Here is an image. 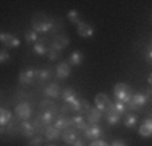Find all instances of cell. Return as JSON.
<instances>
[{
	"mask_svg": "<svg viewBox=\"0 0 152 146\" xmlns=\"http://www.w3.org/2000/svg\"><path fill=\"white\" fill-rule=\"evenodd\" d=\"M31 26L37 32H49L57 29V21L45 13H34L31 18Z\"/></svg>",
	"mask_w": 152,
	"mask_h": 146,
	"instance_id": "1",
	"label": "cell"
},
{
	"mask_svg": "<svg viewBox=\"0 0 152 146\" xmlns=\"http://www.w3.org/2000/svg\"><path fill=\"white\" fill-rule=\"evenodd\" d=\"M113 94H115V99L120 101V102H125L126 105H128V102L131 101L133 97V89L129 85H126V83H117V85L113 86Z\"/></svg>",
	"mask_w": 152,
	"mask_h": 146,
	"instance_id": "2",
	"label": "cell"
},
{
	"mask_svg": "<svg viewBox=\"0 0 152 146\" xmlns=\"http://www.w3.org/2000/svg\"><path fill=\"white\" fill-rule=\"evenodd\" d=\"M0 42H2V46L8 47V49H18V47L21 46V39L15 36L13 32H2L0 34Z\"/></svg>",
	"mask_w": 152,
	"mask_h": 146,
	"instance_id": "3",
	"label": "cell"
},
{
	"mask_svg": "<svg viewBox=\"0 0 152 146\" xmlns=\"http://www.w3.org/2000/svg\"><path fill=\"white\" fill-rule=\"evenodd\" d=\"M147 102H149V99H147V96L144 93H134L131 97V101L128 102V109H131V111H139V109H142Z\"/></svg>",
	"mask_w": 152,
	"mask_h": 146,
	"instance_id": "4",
	"label": "cell"
},
{
	"mask_svg": "<svg viewBox=\"0 0 152 146\" xmlns=\"http://www.w3.org/2000/svg\"><path fill=\"white\" fill-rule=\"evenodd\" d=\"M15 114L16 117L23 122V120H28V119H31V115H32V109H31V105L28 104V102H18L16 104V107H15Z\"/></svg>",
	"mask_w": 152,
	"mask_h": 146,
	"instance_id": "5",
	"label": "cell"
},
{
	"mask_svg": "<svg viewBox=\"0 0 152 146\" xmlns=\"http://www.w3.org/2000/svg\"><path fill=\"white\" fill-rule=\"evenodd\" d=\"M83 135H84V138H88V140H100V136L104 135V130L102 127L99 125H89L88 128L83 131Z\"/></svg>",
	"mask_w": 152,
	"mask_h": 146,
	"instance_id": "6",
	"label": "cell"
},
{
	"mask_svg": "<svg viewBox=\"0 0 152 146\" xmlns=\"http://www.w3.org/2000/svg\"><path fill=\"white\" fill-rule=\"evenodd\" d=\"M20 83L21 85H31L32 81H34V78H37V70H34V68H26V70H23L20 73Z\"/></svg>",
	"mask_w": 152,
	"mask_h": 146,
	"instance_id": "7",
	"label": "cell"
},
{
	"mask_svg": "<svg viewBox=\"0 0 152 146\" xmlns=\"http://www.w3.org/2000/svg\"><path fill=\"white\" fill-rule=\"evenodd\" d=\"M68 44H70V39L66 38V36H53L52 39V44H50V49H55L61 52V50L65 49V47H68Z\"/></svg>",
	"mask_w": 152,
	"mask_h": 146,
	"instance_id": "8",
	"label": "cell"
},
{
	"mask_svg": "<svg viewBox=\"0 0 152 146\" xmlns=\"http://www.w3.org/2000/svg\"><path fill=\"white\" fill-rule=\"evenodd\" d=\"M36 130H37V128L34 127V123L28 122V120H23L21 125H20V131H21V135H23L24 138H34Z\"/></svg>",
	"mask_w": 152,
	"mask_h": 146,
	"instance_id": "9",
	"label": "cell"
},
{
	"mask_svg": "<svg viewBox=\"0 0 152 146\" xmlns=\"http://www.w3.org/2000/svg\"><path fill=\"white\" fill-rule=\"evenodd\" d=\"M55 75H57V78H60V80H66L68 76L71 75V65L68 63V62H60V63L57 65Z\"/></svg>",
	"mask_w": 152,
	"mask_h": 146,
	"instance_id": "10",
	"label": "cell"
},
{
	"mask_svg": "<svg viewBox=\"0 0 152 146\" xmlns=\"http://www.w3.org/2000/svg\"><path fill=\"white\" fill-rule=\"evenodd\" d=\"M94 102H96V107L99 109V111H102V112H105L107 109H108V105L112 104L105 93H99L96 96V99H94Z\"/></svg>",
	"mask_w": 152,
	"mask_h": 146,
	"instance_id": "11",
	"label": "cell"
},
{
	"mask_svg": "<svg viewBox=\"0 0 152 146\" xmlns=\"http://www.w3.org/2000/svg\"><path fill=\"white\" fill-rule=\"evenodd\" d=\"M61 140H63L66 145H73L75 141H78L79 138H78V133H76L75 127H70V128L61 131Z\"/></svg>",
	"mask_w": 152,
	"mask_h": 146,
	"instance_id": "12",
	"label": "cell"
},
{
	"mask_svg": "<svg viewBox=\"0 0 152 146\" xmlns=\"http://www.w3.org/2000/svg\"><path fill=\"white\" fill-rule=\"evenodd\" d=\"M102 115H104L102 111H99L97 107H91V111L86 114V120H88L91 125H97V123L102 120Z\"/></svg>",
	"mask_w": 152,
	"mask_h": 146,
	"instance_id": "13",
	"label": "cell"
},
{
	"mask_svg": "<svg viewBox=\"0 0 152 146\" xmlns=\"http://www.w3.org/2000/svg\"><path fill=\"white\" fill-rule=\"evenodd\" d=\"M76 28H78L76 31H78V34L81 36V38H91V36L94 34V26H92L91 23L81 21V23H79Z\"/></svg>",
	"mask_w": 152,
	"mask_h": 146,
	"instance_id": "14",
	"label": "cell"
},
{
	"mask_svg": "<svg viewBox=\"0 0 152 146\" xmlns=\"http://www.w3.org/2000/svg\"><path fill=\"white\" fill-rule=\"evenodd\" d=\"M61 99H63L65 104H71L73 101L78 99V96H76V89L71 86H66L61 89Z\"/></svg>",
	"mask_w": 152,
	"mask_h": 146,
	"instance_id": "15",
	"label": "cell"
},
{
	"mask_svg": "<svg viewBox=\"0 0 152 146\" xmlns=\"http://www.w3.org/2000/svg\"><path fill=\"white\" fill-rule=\"evenodd\" d=\"M137 133H139V136H142V138H152V119L144 120V122L141 123Z\"/></svg>",
	"mask_w": 152,
	"mask_h": 146,
	"instance_id": "16",
	"label": "cell"
},
{
	"mask_svg": "<svg viewBox=\"0 0 152 146\" xmlns=\"http://www.w3.org/2000/svg\"><path fill=\"white\" fill-rule=\"evenodd\" d=\"M53 125L63 131V130L70 128V127H73V120L68 119V117H65L63 114H61V115H58V117H55V123H53Z\"/></svg>",
	"mask_w": 152,
	"mask_h": 146,
	"instance_id": "17",
	"label": "cell"
},
{
	"mask_svg": "<svg viewBox=\"0 0 152 146\" xmlns=\"http://www.w3.org/2000/svg\"><path fill=\"white\" fill-rule=\"evenodd\" d=\"M44 135H45V138L49 141H53V140H58V138H61V130L57 128L55 125H49V127H45Z\"/></svg>",
	"mask_w": 152,
	"mask_h": 146,
	"instance_id": "18",
	"label": "cell"
},
{
	"mask_svg": "<svg viewBox=\"0 0 152 146\" xmlns=\"http://www.w3.org/2000/svg\"><path fill=\"white\" fill-rule=\"evenodd\" d=\"M83 60H84V55H83L81 50H73V52L70 54V57H68V63L71 65V67H79V65L83 63Z\"/></svg>",
	"mask_w": 152,
	"mask_h": 146,
	"instance_id": "19",
	"label": "cell"
},
{
	"mask_svg": "<svg viewBox=\"0 0 152 146\" xmlns=\"http://www.w3.org/2000/svg\"><path fill=\"white\" fill-rule=\"evenodd\" d=\"M13 120V114L10 109H5L2 107V111H0V125H2V128H5L7 125H10Z\"/></svg>",
	"mask_w": 152,
	"mask_h": 146,
	"instance_id": "20",
	"label": "cell"
},
{
	"mask_svg": "<svg viewBox=\"0 0 152 146\" xmlns=\"http://www.w3.org/2000/svg\"><path fill=\"white\" fill-rule=\"evenodd\" d=\"M39 120H41V123L44 127H49V125H52V122H55V115H53V112L52 111H45V112H42L41 115L37 117Z\"/></svg>",
	"mask_w": 152,
	"mask_h": 146,
	"instance_id": "21",
	"label": "cell"
},
{
	"mask_svg": "<svg viewBox=\"0 0 152 146\" xmlns=\"http://www.w3.org/2000/svg\"><path fill=\"white\" fill-rule=\"evenodd\" d=\"M71 120H73V127H75L76 130H81V131H84V130L89 127V125H88V120H86L83 115H75Z\"/></svg>",
	"mask_w": 152,
	"mask_h": 146,
	"instance_id": "22",
	"label": "cell"
},
{
	"mask_svg": "<svg viewBox=\"0 0 152 146\" xmlns=\"http://www.w3.org/2000/svg\"><path fill=\"white\" fill-rule=\"evenodd\" d=\"M44 93L47 94V96H50V97H60L61 96V91H60L58 83H50V85L45 88Z\"/></svg>",
	"mask_w": 152,
	"mask_h": 146,
	"instance_id": "23",
	"label": "cell"
},
{
	"mask_svg": "<svg viewBox=\"0 0 152 146\" xmlns=\"http://www.w3.org/2000/svg\"><path fill=\"white\" fill-rule=\"evenodd\" d=\"M32 50H34L36 55H47L50 50V47L45 46V42H42L41 39H39V42H36L34 46H32Z\"/></svg>",
	"mask_w": 152,
	"mask_h": 146,
	"instance_id": "24",
	"label": "cell"
},
{
	"mask_svg": "<svg viewBox=\"0 0 152 146\" xmlns=\"http://www.w3.org/2000/svg\"><path fill=\"white\" fill-rule=\"evenodd\" d=\"M39 39H41V38H39V32L34 31V29L24 32V42H26V44H32V46H34L36 42H39Z\"/></svg>",
	"mask_w": 152,
	"mask_h": 146,
	"instance_id": "25",
	"label": "cell"
},
{
	"mask_svg": "<svg viewBox=\"0 0 152 146\" xmlns=\"http://www.w3.org/2000/svg\"><path fill=\"white\" fill-rule=\"evenodd\" d=\"M137 122H139V119H137L136 114H126L125 120H123V123H125L126 128H134V127L137 125Z\"/></svg>",
	"mask_w": 152,
	"mask_h": 146,
	"instance_id": "26",
	"label": "cell"
},
{
	"mask_svg": "<svg viewBox=\"0 0 152 146\" xmlns=\"http://www.w3.org/2000/svg\"><path fill=\"white\" fill-rule=\"evenodd\" d=\"M52 70L50 68H39L37 70V80L41 83H44V81H49L50 78H52Z\"/></svg>",
	"mask_w": 152,
	"mask_h": 146,
	"instance_id": "27",
	"label": "cell"
},
{
	"mask_svg": "<svg viewBox=\"0 0 152 146\" xmlns=\"http://www.w3.org/2000/svg\"><path fill=\"white\" fill-rule=\"evenodd\" d=\"M66 16H68V20H70L71 23H76V26L81 23V20H79V12H78V10H70Z\"/></svg>",
	"mask_w": 152,
	"mask_h": 146,
	"instance_id": "28",
	"label": "cell"
},
{
	"mask_svg": "<svg viewBox=\"0 0 152 146\" xmlns=\"http://www.w3.org/2000/svg\"><path fill=\"white\" fill-rule=\"evenodd\" d=\"M107 123L108 125H118V122H120V119H121V115H118V114H107Z\"/></svg>",
	"mask_w": 152,
	"mask_h": 146,
	"instance_id": "29",
	"label": "cell"
},
{
	"mask_svg": "<svg viewBox=\"0 0 152 146\" xmlns=\"http://www.w3.org/2000/svg\"><path fill=\"white\" fill-rule=\"evenodd\" d=\"M0 62H2V65L8 63V62H12V55H10V52L3 47L2 50H0Z\"/></svg>",
	"mask_w": 152,
	"mask_h": 146,
	"instance_id": "30",
	"label": "cell"
},
{
	"mask_svg": "<svg viewBox=\"0 0 152 146\" xmlns=\"http://www.w3.org/2000/svg\"><path fill=\"white\" fill-rule=\"evenodd\" d=\"M70 105V111H73V112H81L83 111V107H81V99H76L73 101L71 104H68Z\"/></svg>",
	"mask_w": 152,
	"mask_h": 146,
	"instance_id": "31",
	"label": "cell"
},
{
	"mask_svg": "<svg viewBox=\"0 0 152 146\" xmlns=\"http://www.w3.org/2000/svg\"><path fill=\"white\" fill-rule=\"evenodd\" d=\"M42 143H44V138L42 136H34V138H31L29 146H42Z\"/></svg>",
	"mask_w": 152,
	"mask_h": 146,
	"instance_id": "32",
	"label": "cell"
},
{
	"mask_svg": "<svg viewBox=\"0 0 152 146\" xmlns=\"http://www.w3.org/2000/svg\"><path fill=\"white\" fill-rule=\"evenodd\" d=\"M60 54H61V52H58V50L50 49V50H49V58H50V60H58V58H60Z\"/></svg>",
	"mask_w": 152,
	"mask_h": 146,
	"instance_id": "33",
	"label": "cell"
},
{
	"mask_svg": "<svg viewBox=\"0 0 152 146\" xmlns=\"http://www.w3.org/2000/svg\"><path fill=\"white\" fill-rule=\"evenodd\" d=\"M81 107H83V111H86V114H88V112L91 111V104H89V101L81 99Z\"/></svg>",
	"mask_w": 152,
	"mask_h": 146,
	"instance_id": "34",
	"label": "cell"
},
{
	"mask_svg": "<svg viewBox=\"0 0 152 146\" xmlns=\"http://www.w3.org/2000/svg\"><path fill=\"white\" fill-rule=\"evenodd\" d=\"M110 146H128V143L118 138V140H113V141H112V145H110Z\"/></svg>",
	"mask_w": 152,
	"mask_h": 146,
	"instance_id": "35",
	"label": "cell"
},
{
	"mask_svg": "<svg viewBox=\"0 0 152 146\" xmlns=\"http://www.w3.org/2000/svg\"><path fill=\"white\" fill-rule=\"evenodd\" d=\"M91 146H110V145H107L104 140H94L91 143Z\"/></svg>",
	"mask_w": 152,
	"mask_h": 146,
	"instance_id": "36",
	"label": "cell"
},
{
	"mask_svg": "<svg viewBox=\"0 0 152 146\" xmlns=\"http://www.w3.org/2000/svg\"><path fill=\"white\" fill-rule=\"evenodd\" d=\"M146 62L149 65H152V49H147V52H146Z\"/></svg>",
	"mask_w": 152,
	"mask_h": 146,
	"instance_id": "37",
	"label": "cell"
},
{
	"mask_svg": "<svg viewBox=\"0 0 152 146\" xmlns=\"http://www.w3.org/2000/svg\"><path fill=\"white\" fill-rule=\"evenodd\" d=\"M144 94L147 96V99H149V101H152V86L147 88V89H146V93H144Z\"/></svg>",
	"mask_w": 152,
	"mask_h": 146,
	"instance_id": "38",
	"label": "cell"
},
{
	"mask_svg": "<svg viewBox=\"0 0 152 146\" xmlns=\"http://www.w3.org/2000/svg\"><path fill=\"white\" fill-rule=\"evenodd\" d=\"M73 146H86V145H84V141H83L81 138H79L78 141H75V143H73Z\"/></svg>",
	"mask_w": 152,
	"mask_h": 146,
	"instance_id": "39",
	"label": "cell"
},
{
	"mask_svg": "<svg viewBox=\"0 0 152 146\" xmlns=\"http://www.w3.org/2000/svg\"><path fill=\"white\" fill-rule=\"evenodd\" d=\"M147 81H149V86H152V73L147 76Z\"/></svg>",
	"mask_w": 152,
	"mask_h": 146,
	"instance_id": "40",
	"label": "cell"
},
{
	"mask_svg": "<svg viewBox=\"0 0 152 146\" xmlns=\"http://www.w3.org/2000/svg\"><path fill=\"white\" fill-rule=\"evenodd\" d=\"M147 49H152V39H151V42H149V47Z\"/></svg>",
	"mask_w": 152,
	"mask_h": 146,
	"instance_id": "41",
	"label": "cell"
},
{
	"mask_svg": "<svg viewBox=\"0 0 152 146\" xmlns=\"http://www.w3.org/2000/svg\"><path fill=\"white\" fill-rule=\"evenodd\" d=\"M45 146H57V145H45Z\"/></svg>",
	"mask_w": 152,
	"mask_h": 146,
	"instance_id": "42",
	"label": "cell"
},
{
	"mask_svg": "<svg viewBox=\"0 0 152 146\" xmlns=\"http://www.w3.org/2000/svg\"><path fill=\"white\" fill-rule=\"evenodd\" d=\"M66 146H68V145H66Z\"/></svg>",
	"mask_w": 152,
	"mask_h": 146,
	"instance_id": "43",
	"label": "cell"
}]
</instances>
